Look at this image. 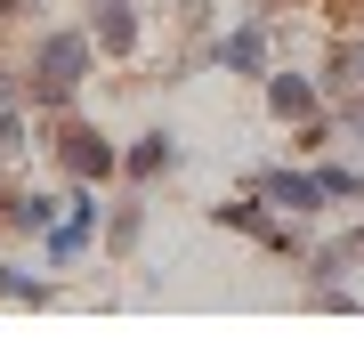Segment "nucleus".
<instances>
[{
  "instance_id": "7",
  "label": "nucleus",
  "mask_w": 364,
  "mask_h": 364,
  "mask_svg": "<svg viewBox=\"0 0 364 364\" xmlns=\"http://www.w3.org/2000/svg\"><path fill=\"white\" fill-rule=\"evenodd\" d=\"M16 146H25V122H16V114H0V154H16Z\"/></svg>"
},
{
  "instance_id": "1",
  "label": "nucleus",
  "mask_w": 364,
  "mask_h": 364,
  "mask_svg": "<svg viewBox=\"0 0 364 364\" xmlns=\"http://www.w3.org/2000/svg\"><path fill=\"white\" fill-rule=\"evenodd\" d=\"M81 65H90V41H81V33H49V41H41V97L57 105L81 81Z\"/></svg>"
},
{
  "instance_id": "6",
  "label": "nucleus",
  "mask_w": 364,
  "mask_h": 364,
  "mask_svg": "<svg viewBox=\"0 0 364 364\" xmlns=\"http://www.w3.org/2000/svg\"><path fill=\"white\" fill-rule=\"evenodd\" d=\"M275 114H284V122H299V114H316V90H308V81H275Z\"/></svg>"
},
{
  "instance_id": "3",
  "label": "nucleus",
  "mask_w": 364,
  "mask_h": 364,
  "mask_svg": "<svg viewBox=\"0 0 364 364\" xmlns=\"http://www.w3.org/2000/svg\"><path fill=\"white\" fill-rule=\"evenodd\" d=\"M97 41H105V49H130V41H138V25H130L122 0H97Z\"/></svg>"
},
{
  "instance_id": "4",
  "label": "nucleus",
  "mask_w": 364,
  "mask_h": 364,
  "mask_svg": "<svg viewBox=\"0 0 364 364\" xmlns=\"http://www.w3.org/2000/svg\"><path fill=\"white\" fill-rule=\"evenodd\" d=\"M259 57H267V33H251V25L227 33V65H235V73H259Z\"/></svg>"
},
{
  "instance_id": "5",
  "label": "nucleus",
  "mask_w": 364,
  "mask_h": 364,
  "mask_svg": "<svg viewBox=\"0 0 364 364\" xmlns=\"http://www.w3.org/2000/svg\"><path fill=\"white\" fill-rule=\"evenodd\" d=\"M316 195H324V178H267V203H284V210H308Z\"/></svg>"
},
{
  "instance_id": "2",
  "label": "nucleus",
  "mask_w": 364,
  "mask_h": 364,
  "mask_svg": "<svg viewBox=\"0 0 364 364\" xmlns=\"http://www.w3.org/2000/svg\"><path fill=\"white\" fill-rule=\"evenodd\" d=\"M105 162H114V146H105L97 130H65V170H81V178H97Z\"/></svg>"
}]
</instances>
